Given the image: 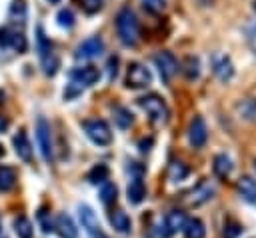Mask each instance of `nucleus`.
I'll return each instance as SVG.
<instances>
[{
    "instance_id": "412c9836",
    "label": "nucleus",
    "mask_w": 256,
    "mask_h": 238,
    "mask_svg": "<svg viewBox=\"0 0 256 238\" xmlns=\"http://www.w3.org/2000/svg\"><path fill=\"white\" fill-rule=\"evenodd\" d=\"M212 168H214V174H216L218 178H228L230 172H232V160H230L226 154H216Z\"/></svg>"
},
{
    "instance_id": "72a5a7b5",
    "label": "nucleus",
    "mask_w": 256,
    "mask_h": 238,
    "mask_svg": "<svg viewBox=\"0 0 256 238\" xmlns=\"http://www.w3.org/2000/svg\"><path fill=\"white\" fill-rule=\"evenodd\" d=\"M102 2L104 0H80V6L84 8V12L94 14V12H98L102 8Z\"/></svg>"
},
{
    "instance_id": "ddd939ff",
    "label": "nucleus",
    "mask_w": 256,
    "mask_h": 238,
    "mask_svg": "<svg viewBox=\"0 0 256 238\" xmlns=\"http://www.w3.org/2000/svg\"><path fill=\"white\" fill-rule=\"evenodd\" d=\"M208 140V128L202 116H194L188 126V142L192 148H202Z\"/></svg>"
},
{
    "instance_id": "0eeeda50",
    "label": "nucleus",
    "mask_w": 256,
    "mask_h": 238,
    "mask_svg": "<svg viewBox=\"0 0 256 238\" xmlns=\"http://www.w3.org/2000/svg\"><path fill=\"white\" fill-rule=\"evenodd\" d=\"M150 84H152V72L144 64L132 62L126 72V86L132 90H138V88H146Z\"/></svg>"
},
{
    "instance_id": "b1692460",
    "label": "nucleus",
    "mask_w": 256,
    "mask_h": 238,
    "mask_svg": "<svg viewBox=\"0 0 256 238\" xmlns=\"http://www.w3.org/2000/svg\"><path fill=\"white\" fill-rule=\"evenodd\" d=\"M16 184V170L12 166H0V192L12 190Z\"/></svg>"
},
{
    "instance_id": "58836bf2",
    "label": "nucleus",
    "mask_w": 256,
    "mask_h": 238,
    "mask_svg": "<svg viewBox=\"0 0 256 238\" xmlns=\"http://www.w3.org/2000/svg\"><path fill=\"white\" fill-rule=\"evenodd\" d=\"M150 144H152V140H142V142H140V150H142V152H148V150H150Z\"/></svg>"
},
{
    "instance_id": "473e14b6",
    "label": "nucleus",
    "mask_w": 256,
    "mask_h": 238,
    "mask_svg": "<svg viewBox=\"0 0 256 238\" xmlns=\"http://www.w3.org/2000/svg\"><path fill=\"white\" fill-rule=\"evenodd\" d=\"M246 40H248L250 50L256 54V22H252V24L246 26Z\"/></svg>"
},
{
    "instance_id": "4c0bfd02",
    "label": "nucleus",
    "mask_w": 256,
    "mask_h": 238,
    "mask_svg": "<svg viewBox=\"0 0 256 238\" xmlns=\"http://www.w3.org/2000/svg\"><path fill=\"white\" fill-rule=\"evenodd\" d=\"M6 128H8V118L0 114V134H2V132H4Z\"/></svg>"
},
{
    "instance_id": "f03ea898",
    "label": "nucleus",
    "mask_w": 256,
    "mask_h": 238,
    "mask_svg": "<svg viewBox=\"0 0 256 238\" xmlns=\"http://www.w3.org/2000/svg\"><path fill=\"white\" fill-rule=\"evenodd\" d=\"M36 50H38V58H40V64H42L44 74L46 76H54L56 70H58V58L54 54L52 42L46 38L44 30L40 26L36 28Z\"/></svg>"
},
{
    "instance_id": "aec40b11",
    "label": "nucleus",
    "mask_w": 256,
    "mask_h": 238,
    "mask_svg": "<svg viewBox=\"0 0 256 238\" xmlns=\"http://www.w3.org/2000/svg\"><path fill=\"white\" fill-rule=\"evenodd\" d=\"M110 224H112V228H114L116 232H120V234L130 232V218H128V214H126L124 210H120V208H116V210L110 212Z\"/></svg>"
},
{
    "instance_id": "a878e982",
    "label": "nucleus",
    "mask_w": 256,
    "mask_h": 238,
    "mask_svg": "<svg viewBox=\"0 0 256 238\" xmlns=\"http://www.w3.org/2000/svg\"><path fill=\"white\" fill-rule=\"evenodd\" d=\"M108 178V166L106 164H96L88 174H86V180L92 182V184H104Z\"/></svg>"
},
{
    "instance_id": "c85d7f7f",
    "label": "nucleus",
    "mask_w": 256,
    "mask_h": 238,
    "mask_svg": "<svg viewBox=\"0 0 256 238\" xmlns=\"http://www.w3.org/2000/svg\"><path fill=\"white\" fill-rule=\"evenodd\" d=\"M56 22H58V26H60V28L70 30V28L74 26V22H76L74 12H72L70 8H62V10H58V14H56Z\"/></svg>"
},
{
    "instance_id": "f257e3e1",
    "label": "nucleus",
    "mask_w": 256,
    "mask_h": 238,
    "mask_svg": "<svg viewBox=\"0 0 256 238\" xmlns=\"http://www.w3.org/2000/svg\"><path fill=\"white\" fill-rule=\"evenodd\" d=\"M114 24H116V34L124 46H134L138 42V34H140L138 20H136V14L128 6L118 10Z\"/></svg>"
},
{
    "instance_id": "7ed1b4c3",
    "label": "nucleus",
    "mask_w": 256,
    "mask_h": 238,
    "mask_svg": "<svg viewBox=\"0 0 256 238\" xmlns=\"http://www.w3.org/2000/svg\"><path fill=\"white\" fill-rule=\"evenodd\" d=\"M138 106L148 114L154 124H164L168 120V106L158 94H146L138 98Z\"/></svg>"
},
{
    "instance_id": "7c9ffc66",
    "label": "nucleus",
    "mask_w": 256,
    "mask_h": 238,
    "mask_svg": "<svg viewBox=\"0 0 256 238\" xmlns=\"http://www.w3.org/2000/svg\"><path fill=\"white\" fill-rule=\"evenodd\" d=\"M140 4L150 14H160L166 8V0H140Z\"/></svg>"
},
{
    "instance_id": "39448f33",
    "label": "nucleus",
    "mask_w": 256,
    "mask_h": 238,
    "mask_svg": "<svg viewBox=\"0 0 256 238\" xmlns=\"http://www.w3.org/2000/svg\"><path fill=\"white\" fill-rule=\"evenodd\" d=\"M36 142L40 148V154L46 162H52V130H50V122L44 116L36 118Z\"/></svg>"
},
{
    "instance_id": "4468645a",
    "label": "nucleus",
    "mask_w": 256,
    "mask_h": 238,
    "mask_svg": "<svg viewBox=\"0 0 256 238\" xmlns=\"http://www.w3.org/2000/svg\"><path fill=\"white\" fill-rule=\"evenodd\" d=\"M184 224H186V216H184V212H182V210H170V212L166 214L164 222L160 224L158 236H160V238H170L176 230L184 228Z\"/></svg>"
},
{
    "instance_id": "6e6552de",
    "label": "nucleus",
    "mask_w": 256,
    "mask_h": 238,
    "mask_svg": "<svg viewBox=\"0 0 256 238\" xmlns=\"http://www.w3.org/2000/svg\"><path fill=\"white\" fill-rule=\"evenodd\" d=\"M100 78V70L96 66H78V68H72L68 72V80L70 84L78 86V88H84V86H92L96 84Z\"/></svg>"
},
{
    "instance_id": "393cba45",
    "label": "nucleus",
    "mask_w": 256,
    "mask_h": 238,
    "mask_svg": "<svg viewBox=\"0 0 256 238\" xmlns=\"http://www.w3.org/2000/svg\"><path fill=\"white\" fill-rule=\"evenodd\" d=\"M14 232L18 238H32L34 234V228H32V222L26 218V216H18L14 220Z\"/></svg>"
},
{
    "instance_id": "2eb2a0df",
    "label": "nucleus",
    "mask_w": 256,
    "mask_h": 238,
    "mask_svg": "<svg viewBox=\"0 0 256 238\" xmlns=\"http://www.w3.org/2000/svg\"><path fill=\"white\" fill-rule=\"evenodd\" d=\"M12 144H14V150H16V154H18L20 160H24V162H30L32 160V144H30V140H28V136H26L24 130H18L14 134Z\"/></svg>"
},
{
    "instance_id": "bb28decb",
    "label": "nucleus",
    "mask_w": 256,
    "mask_h": 238,
    "mask_svg": "<svg viewBox=\"0 0 256 238\" xmlns=\"http://www.w3.org/2000/svg\"><path fill=\"white\" fill-rule=\"evenodd\" d=\"M186 176H188L186 164H182V162H178V160L170 162V166H168V178H170L172 182H180V180H184Z\"/></svg>"
},
{
    "instance_id": "1a4fd4ad",
    "label": "nucleus",
    "mask_w": 256,
    "mask_h": 238,
    "mask_svg": "<svg viewBox=\"0 0 256 238\" xmlns=\"http://www.w3.org/2000/svg\"><path fill=\"white\" fill-rule=\"evenodd\" d=\"M212 196H214V186H212L208 180H202L198 186H194L190 192H186V196H184V204L190 206V208H196V206L206 204Z\"/></svg>"
},
{
    "instance_id": "9b49d317",
    "label": "nucleus",
    "mask_w": 256,
    "mask_h": 238,
    "mask_svg": "<svg viewBox=\"0 0 256 238\" xmlns=\"http://www.w3.org/2000/svg\"><path fill=\"white\" fill-rule=\"evenodd\" d=\"M154 66L158 68L160 78H162L164 82H168V80L178 72V60H176V56H174L172 52H168V50L154 54Z\"/></svg>"
},
{
    "instance_id": "ea45409f",
    "label": "nucleus",
    "mask_w": 256,
    "mask_h": 238,
    "mask_svg": "<svg viewBox=\"0 0 256 238\" xmlns=\"http://www.w3.org/2000/svg\"><path fill=\"white\" fill-rule=\"evenodd\" d=\"M0 156H4V146L0 144Z\"/></svg>"
},
{
    "instance_id": "a19ab883",
    "label": "nucleus",
    "mask_w": 256,
    "mask_h": 238,
    "mask_svg": "<svg viewBox=\"0 0 256 238\" xmlns=\"http://www.w3.org/2000/svg\"><path fill=\"white\" fill-rule=\"evenodd\" d=\"M48 2H50V4H58L60 0H48Z\"/></svg>"
},
{
    "instance_id": "a211bd4d",
    "label": "nucleus",
    "mask_w": 256,
    "mask_h": 238,
    "mask_svg": "<svg viewBox=\"0 0 256 238\" xmlns=\"http://www.w3.org/2000/svg\"><path fill=\"white\" fill-rule=\"evenodd\" d=\"M238 188V194L242 196V200L250 202V204H256V180L252 176H242L236 184Z\"/></svg>"
},
{
    "instance_id": "f3484780",
    "label": "nucleus",
    "mask_w": 256,
    "mask_h": 238,
    "mask_svg": "<svg viewBox=\"0 0 256 238\" xmlns=\"http://www.w3.org/2000/svg\"><path fill=\"white\" fill-rule=\"evenodd\" d=\"M126 196H128V202L130 204H140L146 196V186L142 182V176H134L126 188Z\"/></svg>"
},
{
    "instance_id": "9d476101",
    "label": "nucleus",
    "mask_w": 256,
    "mask_h": 238,
    "mask_svg": "<svg viewBox=\"0 0 256 238\" xmlns=\"http://www.w3.org/2000/svg\"><path fill=\"white\" fill-rule=\"evenodd\" d=\"M104 50V42L100 36H90L86 40H82L76 50H74V58L76 60H92L96 56H100Z\"/></svg>"
},
{
    "instance_id": "6ab92c4d",
    "label": "nucleus",
    "mask_w": 256,
    "mask_h": 238,
    "mask_svg": "<svg viewBox=\"0 0 256 238\" xmlns=\"http://www.w3.org/2000/svg\"><path fill=\"white\" fill-rule=\"evenodd\" d=\"M54 224H56L54 230L60 234V238H78V230H76V226H74V222H72L70 216L58 214Z\"/></svg>"
},
{
    "instance_id": "20e7f679",
    "label": "nucleus",
    "mask_w": 256,
    "mask_h": 238,
    "mask_svg": "<svg viewBox=\"0 0 256 238\" xmlns=\"http://www.w3.org/2000/svg\"><path fill=\"white\" fill-rule=\"evenodd\" d=\"M82 130L88 136V140L98 144V146H108L112 142V130H110L106 120H100V118L84 120L82 122Z\"/></svg>"
},
{
    "instance_id": "c9c22d12",
    "label": "nucleus",
    "mask_w": 256,
    "mask_h": 238,
    "mask_svg": "<svg viewBox=\"0 0 256 238\" xmlns=\"http://www.w3.org/2000/svg\"><path fill=\"white\" fill-rule=\"evenodd\" d=\"M108 74H110V80H114L118 74V58L116 56H110V60H108Z\"/></svg>"
},
{
    "instance_id": "cd10ccee",
    "label": "nucleus",
    "mask_w": 256,
    "mask_h": 238,
    "mask_svg": "<svg viewBox=\"0 0 256 238\" xmlns=\"http://www.w3.org/2000/svg\"><path fill=\"white\" fill-rule=\"evenodd\" d=\"M116 196H118V188L112 184V182H104L100 186V200L102 204H112L116 202Z\"/></svg>"
},
{
    "instance_id": "c756f323",
    "label": "nucleus",
    "mask_w": 256,
    "mask_h": 238,
    "mask_svg": "<svg viewBox=\"0 0 256 238\" xmlns=\"http://www.w3.org/2000/svg\"><path fill=\"white\" fill-rule=\"evenodd\" d=\"M184 74H186L188 80L198 78V74H200V60L196 56H188L186 58V62H184Z\"/></svg>"
},
{
    "instance_id": "e433bc0d",
    "label": "nucleus",
    "mask_w": 256,
    "mask_h": 238,
    "mask_svg": "<svg viewBox=\"0 0 256 238\" xmlns=\"http://www.w3.org/2000/svg\"><path fill=\"white\" fill-rule=\"evenodd\" d=\"M38 218H40V222H42V230H44V232H52V230L56 228V224H54L52 220H48L44 212H40V214H38Z\"/></svg>"
},
{
    "instance_id": "f704fd0d",
    "label": "nucleus",
    "mask_w": 256,
    "mask_h": 238,
    "mask_svg": "<svg viewBox=\"0 0 256 238\" xmlns=\"http://www.w3.org/2000/svg\"><path fill=\"white\" fill-rule=\"evenodd\" d=\"M240 232H242V228H240L236 222L230 220V222L224 224V238H236Z\"/></svg>"
},
{
    "instance_id": "2f4dec72",
    "label": "nucleus",
    "mask_w": 256,
    "mask_h": 238,
    "mask_svg": "<svg viewBox=\"0 0 256 238\" xmlns=\"http://www.w3.org/2000/svg\"><path fill=\"white\" fill-rule=\"evenodd\" d=\"M238 110H240L242 116L248 118V120L256 118V100H244L242 104H238Z\"/></svg>"
},
{
    "instance_id": "f8f14e48",
    "label": "nucleus",
    "mask_w": 256,
    "mask_h": 238,
    "mask_svg": "<svg viewBox=\"0 0 256 238\" xmlns=\"http://www.w3.org/2000/svg\"><path fill=\"white\" fill-rule=\"evenodd\" d=\"M78 218H80V224L82 228L92 236V238H106L100 230V222L94 214V210L88 206V204H80L78 206Z\"/></svg>"
},
{
    "instance_id": "dca6fc26",
    "label": "nucleus",
    "mask_w": 256,
    "mask_h": 238,
    "mask_svg": "<svg viewBox=\"0 0 256 238\" xmlns=\"http://www.w3.org/2000/svg\"><path fill=\"white\" fill-rule=\"evenodd\" d=\"M212 70H214V74L220 82H228L234 76V64L228 56H216L214 64H212Z\"/></svg>"
},
{
    "instance_id": "4be33fe9",
    "label": "nucleus",
    "mask_w": 256,
    "mask_h": 238,
    "mask_svg": "<svg viewBox=\"0 0 256 238\" xmlns=\"http://www.w3.org/2000/svg\"><path fill=\"white\" fill-rule=\"evenodd\" d=\"M182 230H184V236L186 238H204L206 236V228H204L202 220H198V218L186 220V224H184Z\"/></svg>"
},
{
    "instance_id": "79ce46f5",
    "label": "nucleus",
    "mask_w": 256,
    "mask_h": 238,
    "mask_svg": "<svg viewBox=\"0 0 256 238\" xmlns=\"http://www.w3.org/2000/svg\"><path fill=\"white\" fill-rule=\"evenodd\" d=\"M254 170H256V162H254Z\"/></svg>"
},
{
    "instance_id": "5701e85b",
    "label": "nucleus",
    "mask_w": 256,
    "mask_h": 238,
    "mask_svg": "<svg viewBox=\"0 0 256 238\" xmlns=\"http://www.w3.org/2000/svg\"><path fill=\"white\" fill-rule=\"evenodd\" d=\"M112 114H114V122H116V126H118V128H122V130L130 128V126H132V122H134L132 112H130L128 108H124V106H116V108L112 110Z\"/></svg>"
},
{
    "instance_id": "423d86ee",
    "label": "nucleus",
    "mask_w": 256,
    "mask_h": 238,
    "mask_svg": "<svg viewBox=\"0 0 256 238\" xmlns=\"http://www.w3.org/2000/svg\"><path fill=\"white\" fill-rule=\"evenodd\" d=\"M0 48H12L14 52L22 54L26 50V36L22 30L14 26H0Z\"/></svg>"
}]
</instances>
